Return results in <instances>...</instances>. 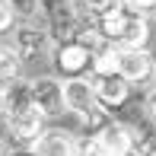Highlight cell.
I'll list each match as a JSON object with an SVG mask.
<instances>
[{
    "label": "cell",
    "instance_id": "1",
    "mask_svg": "<svg viewBox=\"0 0 156 156\" xmlns=\"http://www.w3.org/2000/svg\"><path fill=\"white\" fill-rule=\"evenodd\" d=\"M99 32L89 26V29H80V35L67 41H58L54 45V54H51V64L54 70L64 76V80H73V76H86L93 70V58L102 45H99Z\"/></svg>",
    "mask_w": 156,
    "mask_h": 156
},
{
    "label": "cell",
    "instance_id": "8",
    "mask_svg": "<svg viewBox=\"0 0 156 156\" xmlns=\"http://www.w3.org/2000/svg\"><path fill=\"white\" fill-rule=\"evenodd\" d=\"M96 140L102 144L105 156H137V131L121 121H108L96 131Z\"/></svg>",
    "mask_w": 156,
    "mask_h": 156
},
{
    "label": "cell",
    "instance_id": "18",
    "mask_svg": "<svg viewBox=\"0 0 156 156\" xmlns=\"http://www.w3.org/2000/svg\"><path fill=\"white\" fill-rule=\"evenodd\" d=\"M137 156H156V131H147L144 137L137 134Z\"/></svg>",
    "mask_w": 156,
    "mask_h": 156
},
{
    "label": "cell",
    "instance_id": "14",
    "mask_svg": "<svg viewBox=\"0 0 156 156\" xmlns=\"http://www.w3.org/2000/svg\"><path fill=\"white\" fill-rule=\"evenodd\" d=\"M6 86H10V115H19V112L35 108V105H32V86H29V80H13V83H6Z\"/></svg>",
    "mask_w": 156,
    "mask_h": 156
},
{
    "label": "cell",
    "instance_id": "20",
    "mask_svg": "<svg viewBox=\"0 0 156 156\" xmlns=\"http://www.w3.org/2000/svg\"><path fill=\"white\" fill-rule=\"evenodd\" d=\"M124 3H127V10H134V13H144V16H147V13H156V0H124Z\"/></svg>",
    "mask_w": 156,
    "mask_h": 156
},
{
    "label": "cell",
    "instance_id": "16",
    "mask_svg": "<svg viewBox=\"0 0 156 156\" xmlns=\"http://www.w3.org/2000/svg\"><path fill=\"white\" fill-rule=\"evenodd\" d=\"M10 6L19 23H35L45 16V0H10Z\"/></svg>",
    "mask_w": 156,
    "mask_h": 156
},
{
    "label": "cell",
    "instance_id": "2",
    "mask_svg": "<svg viewBox=\"0 0 156 156\" xmlns=\"http://www.w3.org/2000/svg\"><path fill=\"white\" fill-rule=\"evenodd\" d=\"M89 26L99 32V38L105 45H115V48H147V41H150V23H147V16L127 10V6L121 13H115V16H105V19L89 23Z\"/></svg>",
    "mask_w": 156,
    "mask_h": 156
},
{
    "label": "cell",
    "instance_id": "21",
    "mask_svg": "<svg viewBox=\"0 0 156 156\" xmlns=\"http://www.w3.org/2000/svg\"><path fill=\"white\" fill-rule=\"evenodd\" d=\"M144 112L156 121V86H150L147 89V96H144Z\"/></svg>",
    "mask_w": 156,
    "mask_h": 156
},
{
    "label": "cell",
    "instance_id": "19",
    "mask_svg": "<svg viewBox=\"0 0 156 156\" xmlns=\"http://www.w3.org/2000/svg\"><path fill=\"white\" fill-rule=\"evenodd\" d=\"M13 23H19V19H16V13H13L10 0H0V35L10 32V29H13Z\"/></svg>",
    "mask_w": 156,
    "mask_h": 156
},
{
    "label": "cell",
    "instance_id": "25",
    "mask_svg": "<svg viewBox=\"0 0 156 156\" xmlns=\"http://www.w3.org/2000/svg\"><path fill=\"white\" fill-rule=\"evenodd\" d=\"M153 80H156V76H153Z\"/></svg>",
    "mask_w": 156,
    "mask_h": 156
},
{
    "label": "cell",
    "instance_id": "23",
    "mask_svg": "<svg viewBox=\"0 0 156 156\" xmlns=\"http://www.w3.org/2000/svg\"><path fill=\"white\" fill-rule=\"evenodd\" d=\"M0 156H10V150H6V144L0 140Z\"/></svg>",
    "mask_w": 156,
    "mask_h": 156
},
{
    "label": "cell",
    "instance_id": "5",
    "mask_svg": "<svg viewBox=\"0 0 156 156\" xmlns=\"http://www.w3.org/2000/svg\"><path fill=\"white\" fill-rule=\"evenodd\" d=\"M54 35L48 32V26H35V23H19L13 29V48L23 61H38V58H51L54 54Z\"/></svg>",
    "mask_w": 156,
    "mask_h": 156
},
{
    "label": "cell",
    "instance_id": "3",
    "mask_svg": "<svg viewBox=\"0 0 156 156\" xmlns=\"http://www.w3.org/2000/svg\"><path fill=\"white\" fill-rule=\"evenodd\" d=\"M64 102H67V112H73L83 124L89 127V134H96L99 127H105L112 121L105 115L102 102L96 96V86L89 76H73V80H64Z\"/></svg>",
    "mask_w": 156,
    "mask_h": 156
},
{
    "label": "cell",
    "instance_id": "15",
    "mask_svg": "<svg viewBox=\"0 0 156 156\" xmlns=\"http://www.w3.org/2000/svg\"><path fill=\"white\" fill-rule=\"evenodd\" d=\"M19 70H23V58L16 54V48L13 45H0V83L19 80Z\"/></svg>",
    "mask_w": 156,
    "mask_h": 156
},
{
    "label": "cell",
    "instance_id": "6",
    "mask_svg": "<svg viewBox=\"0 0 156 156\" xmlns=\"http://www.w3.org/2000/svg\"><path fill=\"white\" fill-rule=\"evenodd\" d=\"M29 86H32V105L45 118H58L67 112L64 80H58V76H35V80H29Z\"/></svg>",
    "mask_w": 156,
    "mask_h": 156
},
{
    "label": "cell",
    "instance_id": "13",
    "mask_svg": "<svg viewBox=\"0 0 156 156\" xmlns=\"http://www.w3.org/2000/svg\"><path fill=\"white\" fill-rule=\"evenodd\" d=\"M118 73V48L115 45H102L93 58V70L89 76H115Z\"/></svg>",
    "mask_w": 156,
    "mask_h": 156
},
{
    "label": "cell",
    "instance_id": "4",
    "mask_svg": "<svg viewBox=\"0 0 156 156\" xmlns=\"http://www.w3.org/2000/svg\"><path fill=\"white\" fill-rule=\"evenodd\" d=\"M83 10L76 0H45V26L54 41H67L83 29Z\"/></svg>",
    "mask_w": 156,
    "mask_h": 156
},
{
    "label": "cell",
    "instance_id": "7",
    "mask_svg": "<svg viewBox=\"0 0 156 156\" xmlns=\"http://www.w3.org/2000/svg\"><path fill=\"white\" fill-rule=\"evenodd\" d=\"M118 76L127 83H147L156 76V58L147 48H118Z\"/></svg>",
    "mask_w": 156,
    "mask_h": 156
},
{
    "label": "cell",
    "instance_id": "12",
    "mask_svg": "<svg viewBox=\"0 0 156 156\" xmlns=\"http://www.w3.org/2000/svg\"><path fill=\"white\" fill-rule=\"evenodd\" d=\"M124 6H127L124 0H83L80 10H83V16H86L89 23H99V19H105V16L121 13Z\"/></svg>",
    "mask_w": 156,
    "mask_h": 156
},
{
    "label": "cell",
    "instance_id": "11",
    "mask_svg": "<svg viewBox=\"0 0 156 156\" xmlns=\"http://www.w3.org/2000/svg\"><path fill=\"white\" fill-rule=\"evenodd\" d=\"M93 80V86H96V96H99V102H102V108L108 112V108H121V105L131 99V83L121 80V76H89Z\"/></svg>",
    "mask_w": 156,
    "mask_h": 156
},
{
    "label": "cell",
    "instance_id": "10",
    "mask_svg": "<svg viewBox=\"0 0 156 156\" xmlns=\"http://www.w3.org/2000/svg\"><path fill=\"white\" fill-rule=\"evenodd\" d=\"M29 150L32 156H76V137H70L61 127H48Z\"/></svg>",
    "mask_w": 156,
    "mask_h": 156
},
{
    "label": "cell",
    "instance_id": "17",
    "mask_svg": "<svg viewBox=\"0 0 156 156\" xmlns=\"http://www.w3.org/2000/svg\"><path fill=\"white\" fill-rule=\"evenodd\" d=\"M76 156H105L102 144L96 140V134H86V137H76Z\"/></svg>",
    "mask_w": 156,
    "mask_h": 156
},
{
    "label": "cell",
    "instance_id": "24",
    "mask_svg": "<svg viewBox=\"0 0 156 156\" xmlns=\"http://www.w3.org/2000/svg\"><path fill=\"white\" fill-rule=\"evenodd\" d=\"M76 3H83V0H76Z\"/></svg>",
    "mask_w": 156,
    "mask_h": 156
},
{
    "label": "cell",
    "instance_id": "22",
    "mask_svg": "<svg viewBox=\"0 0 156 156\" xmlns=\"http://www.w3.org/2000/svg\"><path fill=\"white\" fill-rule=\"evenodd\" d=\"M10 115V86L6 83H0V118Z\"/></svg>",
    "mask_w": 156,
    "mask_h": 156
},
{
    "label": "cell",
    "instance_id": "9",
    "mask_svg": "<svg viewBox=\"0 0 156 156\" xmlns=\"http://www.w3.org/2000/svg\"><path fill=\"white\" fill-rule=\"evenodd\" d=\"M45 121H48V118L41 115L38 108L19 112V115H6V134H10V140H16L19 147H32L35 140L48 131Z\"/></svg>",
    "mask_w": 156,
    "mask_h": 156
}]
</instances>
